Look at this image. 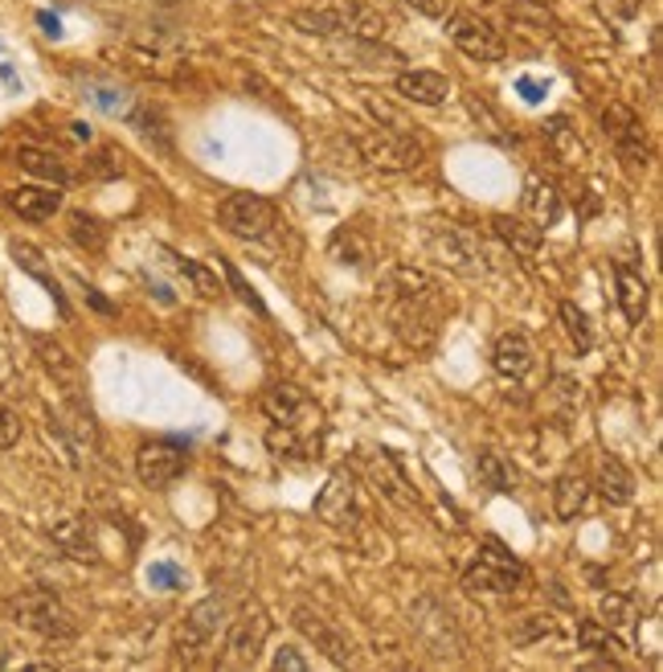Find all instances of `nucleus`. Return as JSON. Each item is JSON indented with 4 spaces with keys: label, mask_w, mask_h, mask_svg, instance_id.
Returning a JSON list of instances; mask_svg holds the SVG:
<instances>
[{
    "label": "nucleus",
    "mask_w": 663,
    "mask_h": 672,
    "mask_svg": "<svg viewBox=\"0 0 663 672\" xmlns=\"http://www.w3.org/2000/svg\"><path fill=\"white\" fill-rule=\"evenodd\" d=\"M292 25L311 37H361V42H381L386 37V16L361 4V0H336L320 9H295Z\"/></svg>",
    "instance_id": "obj_1"
},
{
    "label": "nucleus",
    "mask_w": 663,
    "mask_h": 672,
    "mask_svg": "<svg viewBox=\"0 0 663 672\" xmlns=\"http://www.w3.org/2000/svg\"><path fill=\"white\" fill-rule=\"evenodd\" d=\"M4 611H9V619H13L16 627H25V631L42 636V640H75L78 636L75 615H70L62 599L54 591H46V586L16 591L13 599L4 603Z\"/></svg>",
    "instance_id": "obj_2"
},
{
    "label": "nucleus",
    "mask_w": 663,
    "mask_h": 672,
    "mask_svg": "<svg viewBox=\"0 0 663 672\" xmlns=\"http://www.w3.org/2000/svg\"><path fill=\"white\" fill-rule=\"evenodd\" d=\"M426 247L438 263L455 271V275H467V280H479L488 275V251L471 226H459V221H434L426 230Z\"/></svg>",
    "instance_id": "obj_3"
},
{
    "label": "nucleus",
    "mask_w": 663,
    "mask_h": 672,
    "mask_svg": "<svg viewBox=\"0 0 663 672\" xmlns=\"http://www.w3.org/2000/svg\"><path fill=\"white\" fill-rule=\"evenodd\" d=\"M356 152L369 169L381 172H414L426 160V144L414 132H389V127H369L353 136Z\"/></svg>",
    "instance_id": "obj_4"
},
{
    "label": "nucleus",
    "mask_w": 663,
    "mask_h": 672,
    "mask_svg": "<svg viewBox=\"0 0 663 672\" xmlns=\"http://www.w3.org/2000/svg\"><path fill=\"white\" fill-rule=\"evenodd\" d=\"M226 624H230V607H226V599H217V594L201 599L197 607L185 615L181 631H176V643H172L176 660L188 664V669L201 664V660L214 652V643H217V636L226 631Z\"/></svg>",
    "instance_id": "obj_5"
},
{
    "label": "nucleus",
    "mask_w": 663,
    "mask_h": 672,
    "mask_svg": "<svg viewBox=\"0 0 663 672\" xmlns=\"http://www.w3.org/2000/svg\"><path fill=\"white\" fill-rule=\"evenodd\" d=\"M221 636H226V660H221V669H254L266 648V636H271V615H266V607L259 599H247L238 607V615L226 624Z\"/></svg>",
    "instance_id": "obj_6"
},
{
    "label": "nucleus",
    "mask_w": 663,
    "mask_h": 672,
    "mask_svg": "<svg viewBox=\"0 0 663 672\" xmlns=\"http://www.w3.org/2000/svg\"><path fill=\"white\" fill-rule=\"evenodd\" d=\"M525 582H528V570L521 566V558H512L495 537H488V542L479 546L476 566L464 574V586L471 594H512V591H521Z\"/></svg>",
    "instance_id": "obj_7"
},
{
    "label": "nucleus",
    "mask_w": 663,
    "mask_h": 672,
    "mask_svg": "<svg viewBox=\"0 0 663 672\" xmlns=\"http://www.w3.org/2000/svg\"><path fill=\"white\" fill-rule=\"evenodd\" d=\"M263 414L278 426H292L295 435L311 438V443H320V431H324V410L311 402L308 394L299 390L295 381H278L271 390L263 394Z\"/></svg>",
    "instance_id": "obj_8"
},
{
    "label": "nucleus",
    "mask_w": 663,
    "mask_h": 672,
    "mask_svg": "<svg viewBox=\"0 0 663 672\" xmlns=\"http://www.w3.org/2000/svg\"><path fill=\"white\" fill-rule=\"evenodd\" d=\"M217 221H221L226 235L259 242L275 226V205L266 202V197H259V193H230L226 202L217 205Z\"/></svg>",
    "instance_id": "obj_9"
},
{
    "label": "nucleus",
    "mask_w": 663,
    "mask_h": 672,
    "mask_svg": "<svg viewBox=\"0 0 663 672\" xmlns=\"http://www.w3.org/2000/svg\"><path fill=\"white\" fill-rule=\"evenodd\" d=\"M602 132L610 136L615 152L622 157V164H627L631 172L648 169L651 164L648 136H643V124H639L635 107H627V103H610V107H602Z\"/></svg>",
    "instance_id": "obj_10"
},
{
    "label": "nucleus",
    "mask_w": 663,
    "mask_h": 672,
    "mask_svg": "<svg viewBox=\"0 0 663 672\" xmlns=\"http://www.w3.org/2000/svg\"><path fill=\"white\" fill-rule=\"evenodd\" d=\"M438 304H422V299H401V296H386V316L389 329L398 332L401 341L410 349H431L434 337H438Z\"/></svg>",
    "instance_id": "obj_11"
},
{
    "label": "nucleus",
    "mask_w": 663,
    "mask_h": 672,
    "mask_svg": "<svg viewBox=\"0 0 663 672\" xmlns=\"http://www.w3.org/2000/svg\"><path fill=\"white\" fill-rule=\"evenodd\" d=\"M188 468V452L181 443H169V438H156V443H144L136 452V476L144 488L152 492H164L172 480H181Z\"/></svg>",
    "instance_id": "obj_12"
},
{
    "label": "nucleus",
    "mask_w": 663,
    "mask_h": 672,
    "mask_svg": "<svg viewBox=\"0 0 663 672\" xmlns=\"http://www.w3.org/2000/svg\"><path fill=\"white\" fill-rule=\"evenodd\" d=\"M447 37L464 49L467 58H476V62H504V54H508L500 30H492V25L476 13H450Z\"/></svg>",
    "instance_id": "obj_13"
},
{
    "label": "nucleus",
    "mask_w": 663,
    "mask_h": 672,
    "mask_svg": "<svg viewBox=\"0 0 663 672\" xmlns=\"http://www.w3.org/2000/svg\"><path fill=\"white\" fill-rule=\"evenodd\" d=\"M295 627H299V631L316 643V652H324L336 669H344V664H353V660H356L353 640H348V636H344V631H340L328 615H320L316 607H308V603H299V607H295Z\"/></svg>",
    "instance_id": "obj_14"
},
{
    "label": "nucleus",
    "mask_w": 663,
    "mask_h": 672,
    "mask_svg": "<svg viewBox=\"0 0 663 672\" xmlns=\"http://www.w3.org/2000/svg\"><path fill=\"white\" fill-rule=\"evenodd\" d=\"M316 521H324L332 529H353L361 521V504H356V485L344 468L328 476V485L316 497Z\"/></svg>",
    "instance_id": "obj_15"
},
{
    "label": "nucleus",
    "mask_w": 663,
    "mask_h": 672,
    "mask_svg": "<svg viewBox=\"0 0 663 672\" xmlns=\"http://www.w3.org/2000/svg\"><path fill=\"white\" fill-rule=\"evenodd\" d=\"M414 631L422 636V643L431 648L434 657H459V648H464L459 627H455V619H450V611L438 607L434 599H422V603L414 607Z\"/></svg>",
    "instance_id": "obj_16"
},
{
    "label": "nucleus",
    "mask_w": 663,
    "mask_h": 672,
    "mask_svg": "<svg viewBox=\"0 0 663 672\" xmlns=\"http://www.w3.org/2000/svg\"><path fill=\"white\" fill-rule=\"evenodd\" d=\"M521 209H525V218L537 226V230H549L561 221L565 214V202H561V193L549 176H540V172H528L525 181V193H521Z\"/></svg>",
    "instance_id": "obj_17"
},
{
    "label": "nucleus",
    "mask_w": 663,
    "mask_h": 672,
    "mask_svg": "<svg viewBox=\"0 0 663 672\" xmlns=\"http://www.w3.org/2000/svg\"><path fill=\"white\" fill-rule=\"evenodd\" d=\"M492 365L495 374L504 377V381H525L533 369H537V349H533V341H528L525 332H504L500 341H495L492 349Z\"/></svg>",
    "instance_id": "obj_18"
},
{
    "label": "nucleus",
    "mask_w": 663,
    "mask_h": 672,
    "mask_svg": "<svg viewBox=\"0 0 663 672\" xmlns=\"http://www.w3.org/2000/svg\"><path fill=\"white\" fill-rule=\"evenodd\" d=\"M33 353L42 361V369L62 386L66 398H82V369H78V361L66 353L62 344L54 337H33Z\"/></svg>",
    "instance_id": "obj_19"
},
{
    "label": "nucleus",
    "mask_w": 663,
    "mask_h": 672,
    "mask_svg": "<svg viewBox=\"0 0 663 672\" xmlns=\"http://www.w3.org/2000/svg\"><path fill=\"white\" fill-rule=\"evenodd\" d=\"M365 471H369L373 488L386 497L389 504H398V509H414L418 504V492L410 488V480H405V471L393 464V455H369L365 459Z\"/></svg>",
    "instance_id": "obj_20"
},
{
    "label": "nucleus",
    "mask_w": 663,
    "mask_h": 672,
    "mask_svg": "<svg viewBox=\"0 0 663 672\" xmlns=\"http://www.w3.org/2000/svg\"><path fill=\"white\" fill-rule=\"evenodd\" d=\"M393 87L405 103H418V107H438L450 99V79L438 70H401Z\"/></svg>",
    "instance_id": "obj_21"
},
{
    "label": "nucleus",
    "mask_w": 663,
    "mask_h": 672,
    "mask_svg": "<svg viewBox=\"0 0 663 672\" xmlns=\"http://www.w3.org/2000/svg\"><path fill=\"white\" fill-rule=\"evenodd\" d=\"M386 296L422 299V304H438V308H443V287H438L426 271H418V266H389Z\"/></svg>",
    "instance_id": "obj_22"
},
{
    "label": "nucleus",
    "mask_w": 663,
    "mask_h": 672,
    "mask_svg": "<svg viewBox=\"0 0 663 672\" xmlns=\"http://www.w3.org/2000/svg\"><path fill=\"white\" fill-rule=\"evenodd\" d=\"M4 202H9V209H13L16 218L49 221L58 209H62V193H58V189H46V185H21V189H13Z\"/></svg>",
    "instance_id": "obj_23"
},
{
    "label": "nucleus",
    "mask_w": 663,
    "mask_h": 672,
    "mask_svg": "<svg viewBox=\"0 0 663 672\" xmlns=\"http://www.w3.org/2000/svg\"><path fill=\"white\" fill-rule=\"evenodd\" d=\"M615 283H618V308L627 316V324H643L648 304H651L648 280H643L639 271H631L627 263H615Z\"/></svg>",
    "instance_id": "obj_24"
},
{
    "label": "nucleus",
    "mask_w": 663,
    "mask_h": 672,
    "mask_svg": "<svg viewBox=\"0 0 663 672\" xmlns=\"http://www.w3.org/2000/svg\"><path fill=\"white\" fill-rule=\"evenodd\" d=\"M49 537L54 546H62L70 558H82V562H99V542H94L91 525L82 516H66V521H54L49 525Z\"/></svg>",
    "instance_id": "obj_25"
},
{
    "label": "nucleus",
    "mask_w": 663,
    "mask_h": 672,
    "mask_svg": "<svg viewBox=\"0 0 663 672\" xmlns=\"http://www.w3.org/2000/svg\"><path fill=\"white\" fill-rule=\"evenodd\" d=\"M590 501V480L582 476V471H561L553 485V513L557 521H573V516L586 509Z\"/></svg>",
    "instance_id": "obj_26"
},
{
    "label": "nucleus",
    "mask_w": 663,
    "mask_h": 672,
    "mask_svg": "<svg viewBox=\"0 0 663 672\" xmlns=\"http://www.w3.org/2000/svg\"><path fill=\"white\" fill-rule=\"evenodd\" d=\"M606 497L610 504H631L635 501V476L627 471V464L622 459H615V455H606L598 464V485H594Z\"/></svg>",
    "instance_id": "obj_27"
},
{
    "label": "nucleus",
    "mask_w": 663,
    "mask_h": 672,
    "mask_svg": "<svg viewBox=\"0 0 663 672\" xmlns=\"http://www.w3.org/2000/svg\"><path fill=\"white\" fill-rule=\"evenodd\" d=\"M16 164L30 172V176H37V181H46V185H66L70 181V169L62 164V157L46 152V148H33V144L16 148Z\"/></svg>",
    "instance_id": "obj_28"
},
{
    "label": "nucleus",
    "mask_w": 663,
    "mask_h": 672,
    "mask_svg": "<svg viewBox=\"0 0 663 672\" xmlns=\"http://www.w3.org/2000/svg\"><path fill=\"white\" fill-rule=\"evenodd\" d=\"M545 140L553 148V157L561 160V164H570V169H578V164L586 160V144H582V136L570 127L565 115H553V119L545 124Z\"/></svg>",
    "instance_id": "obj_29"
},
{
    "label": "nucleus",
    "mask_w": 663,
    "mask_h": 672,
    "mask_svg": "<svg viewBox=\"0 0 663 672\" xmlns=\"http://www.w3.org/2000/svg\"><path fill=\"white\" fill-rule=\"evenodd\" d=\"M492 226H495V235L504 238L521 259H533V254L540 251V235H545V230H537V226H528V221H521V218H508V214L492 218Z\"/></svg>",
    "instance_id": "obj_30"
},
{
    "label": "nucleus",
    "mask_w": 663,
    "mask_h": 672,
    "mask_svg": "<svg viewBox=\"0 0 663 672\" xmlns=\"http://www.w3.org/2000/svg\"><path fill=\"white\" fill-rule=\"evenodd\" d=\"M9 251H13V259H16V266H21V271H30L33 280L46 283V292H49V296H54V304H58V308H62V312H66V299H62V292H58V283H54V275H49L46 254L37 251L33 242H21V238H13V242H9Z\"/></svg>",
    "instance_id": "obj_31"
},
{
    "label": "nucleus",
    "mask_w": 663,
    "mask_h": 672,
    "mask_svg": "<svg viewBox=\"0 0 663 672\" xmlns=\"http://www.w3.org/2000/svg\"><path fill=\"white\" fill-rule=\"evenodd\" d=\"M476 468H479L483 488H492V492H500V497H512V492H516V468H512L500 452H492V447H488V452H479Z\"/></svg>",
    "instance_id": "obj_32"
},
{
    "label": "nucleus",
    "mask_w": 663,
    "mask_h": 672,
    "mask_svg": "<svg viewBox=\"0 0 663 672\" xmlns=\"http://www.w3.org/2000/svg\"><path fill=\"white\" fill-rule=\"evenodd\" d=\"M127 119L139 127V136L156 148H164L172 152V132H169V119H164V111L160 107H139V111H127Z\"/></svg>",
    "instance_id": "obj_33"
},
{
    "label": "nucleus",
    "mask_w": 663,
    "mask_h": 672,
    "mask_svg": "<svg viewBox=\"0 0 663 672\" xmlns=\"http://www.w3.org/2000/svg\"><path fill=\"white\" fill-rule=\"evenodd\" d=\"M557 316H561V329H565V337L573 341V349H578V353H590V349H594V329H590L586 312H582L573 299H561Z\"/></svg>",
    "instance_id": "obj_34"
},
{
    "label": "nucleus",
    "mask_w": 663,
    "mask_h": 672,
    "mask_svg": "<svg viewBox=\"0 0 663 672\" xmlns=\"http://www.w3.org/2000/svg\"><path fill=\"white\" fill-rule=\"evenodd\" d=\"M598 615L606 627H615V631H627L635 624V599L622 591H606L598 599Z\"/></svg>",
    "instance_id": "obj_35"
},
{
    "label": "nucleus",
    "mask_w": 663,
    "mask_h": 672,
    "mask_svg": "<svg viewBox=\"0 0 663 672\" xmlns=\"http://www.w3.org/2000/svg\"><path fill=\"white\" fill-rule=\"evenodd\" d=\"M70 238H75L82 251H103V242H107V230H103V221L91 218V214H82V209H75L70 214Z\"/></svg>",
    "instance_id": "obj_36"
},
{
    "label": "nucleus",
    "mask_w": 663,
    "mask_h": 672,
    "mask_svg": "<svg viewBox=\"0 0 663 672\" xmlns=\"http://www.w3.org/2000/svg\"><path fill=\"white\" fill-rule=\"evenodd\" d=\"M87 99L107 115H127L132 111V94L124 87H115V82H87Z\"/></svg>",
    "instance_id": "obj_37"
},
{
    "label": "nucleus",
    "mask_w": 663,
    "mask_h": 672,
    "mask_svg": "<svg viewBox=\"0 0 663 672\" xmlns=\"http://www.w3.org/2000/svg\"><path fill=\"white\" fill-rule=\"evenodd\" d=\"M508 636H512V643L528 648V643L545 640V636H557V624H553V615H521V619L508 627Z\"/></svg>",
    "instance_id": "obj_38"
},
{
    "label": "nucleus",
    "mask_w": 663,
    "mask_h": 672,
    "mask_svg": "<svg viewBox=\"0 0 663 672\" xmlns=\"http://www.w3.org/2000/svg\"><path fill=\"white\" fill-rule=\"evenodd\" d=\"M549 402L557 407V414H561V419H573V414H578V407H582V386H578L573 377L557 374L553 381H549Z\"/></svg>",
    "instance_id": "obj_39"
},
{
    "label": "nucleus",
    "mask_w": 663,
    "mask_h": 672,
    "mask_svg": "<svg viewBox=\"0 0 663 672\" xmlns=\"http://www.w3.org/2000/svg\"><path fill=\"white\" fill-rule=\"evenodd\" d=\"M578 643L586 652H615V640H610V627L602 619H578Z\"/></svg>",
    "instance_id": "obj_40"
},
{
    "label": "nucleus",
    "mask_w": 663,
    "mask_h": 672,
    "mask_svg": "<svg viewBox=\"0 0 663 672\" xmlns=\"http://www.w3.org/2000/svg\"><path fill=\"white\" fill-rule=\"evenodd\" d=\"M82 172H87L91 181H111V176H119V172H124V157H119L115 148H99L94 157H87Z\"/></svg>",
    "instance_id": "obj_41"
},
{
    "label": "nucleus",
    "mask_w": 663,
    "mask_h": 672,
    "mask_svg": "<svg viewBox=\"0 0 663 672\" xmlns=\"http://www.w3.org/2000/svg\"><path fill=\"white\" fill-rule=\"evenodd\" d=\"M594 9H598L602 21H610V25H627V21L639 16L643 0H594Z\"/></svg>",
    "instance_id": "obj_42"
},
{
    "label": "nucleus",
    "mask_w": 663,
    "mask_h": 672,
    "mask_svg": "<svg viewBox=\"0 0 663 672\" xmlns=\"http://www.w3.org/2000/svg\"><path fill=\"white\" fill-rule=\"evenodd\" d=\"M148 582L160 586V591H181V586H185V574H181L172 562H152L148 566Z\"/></svg>",
    "instance_id": "obj_43"
},
{
    "label": "nucleus",
    "mask_w": 663,
    "mask_h": 672,
    "mask_svg": "<svg viewBox=\"0 0 663 672\" xmlns=\"http://www.w3.org/2000/svg\"><path fill=\"white\" fill-rule=\"evenodd\" d=\"M16 443H21V414L0 402V452H9Z\"/></svg>",
    "instance_id": "obj_44"
},
{
    "label": "nucleus",
    "mask_w": 663,
    "mask_h": 672,
    "mask_svg": "<svg viewBox=\"0 0 663 672\" xmlns=\"http://www.w3.org/2000/svg\"><path fill=\"white\" fill-rule=\"evenodd\" d=\"M221 266H226V280H230V287H233V292H238V299H242V304H250L254 312H266L263 299L254 296V287H250V283L242 280V275H238V266H230V263H221Z\"/></svg>",
    "instance_id": "obj_45"
},
{
    "label": "nucleus",
    "mask_w": 663,
    "mask_h": 672,
    "mask_svg": "<svg viewBox=\"0 0 663 672\" xmlns=\"http://www.w3.org/2000/svg\"><path fill=\"white\" fill-rule=\"evenodd\" d=\"M271 669H278V672H308V660L299 657V648L283 643L275 657H271Z\"/></svg>",
    "instance_id": "obj_46"
},
{
    "label": "nucleus",
    "mask_w": 663,
    "mask_h": 672,
    "mask_svg": "<svg viewBox=\"0 0 663 672\" xmlns=\"http://www.w3.org/2000/svg\"><path fill=\"white\" fill-rule=\"evenodd\" d=\"M181 271H185L188 280L197 283L201 296H217V292H221V287H217V280H214V275H209V271H205L201 263H181Z\"/></svg>",
    "instance_id": "obj_47"
},
{
    "label": "nucleus",
    "mask_w": 663,
    "mask_h": 672,
    "mask_svg": "<svg viewBox=\"0 0 663 672\" xmlns=\"http://www.w3.org/2000/svg\"><path fill=\"white\" fill-rule=\"evenodd\" d=\"M516 91L525 94V103H533V107H537L540 99H545V91H549V87H545V82H540V79H533V75H525V79H516Z\"/></svg>",
    "instance_id": "obj_48"
},
{
    "label": "nucleus",
    "mask_w": 663,
    "mask_h": 672,
    "mask_svg": "<svg viewBox=\"0 0 663 672\" xmlns=\"http://www.w3.org/2000/svg\"><path fill=\"white\" fill-rule=\"evenodd\" d=\"M414 13H422V16H447L450 13V4L447 0H405Z\"/></svg>",
    "instance_id": "obj_49"
},
{
    "label": "nucleus",
    "mask_w": 663,
    "mask_h": 672,
    "mask_svg": "<svg viewBox=\"0 0 663 672\" xmlns=\"http://www.w3.org/2000/svg\"><path fill=\"white\" fill-rule=\"evenodd\" d=\"M37 25H42V33H46V37H54V42L62 37V21H58L54 13H37Z\"/></svg>",
    "instance_id": "obj_50"
},
{
    "label": "nucleus",
    "mask_w": 663,
    "mask_h": 672,
    "mask_svg": "<svg viewBox=\"0 0 663 672\" xmlns=\"http://www.w3.org/2000/svg\"><path fill=\"white\" fill-rule=\"evenodd\" d=\"M4 669H13V643L0 636V672Z\"/></svg>",
    "instance_id": "obj_51"
},
{
    "label": "nucleus",
    "mask_w": 663,
    "mask_h": 672,
    "mask_svg": "<svg viewBox=\"0 0 663 672\" xmlns=\"http://www.w3.org/2000/svg\"><path fill=\"white\" fill-rule=\"evenodd\" d=\"M0 79H4L16 91V75H13V66H9V62H0Z\"/></svg>",
    "instance_id": "obj_52"
}]
</instances>
